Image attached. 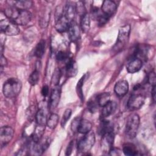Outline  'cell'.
Segmentation results:
<instances>
[{
  "label": "cell",
  "mask_w": 156,
  "mask_h": 156,
  "mask_svg": "<svg viewBox=\"0 0 156 156\" xmlns=\"http://www.w3.org/2000/svg\"><path fill=\"white\" fill-rule=\"evenodd\" d=\"M4 14L8 19L18 26H25L32 19V14L28 10H21L13 6L6 8Z\"/></svg>",
  "instance_id": "cell-1"
},
{
  "label": "cell",
  "mask_w": 156,
  "mask_h": 156,
  "mask_svg": "<svg viewBox=\"0 0 156 156\" xmlns=\"http://www.w3.org/2000/svg\"><path fill=\"white\" fill-rule=\"evenodd\" d=\"M22 88V83L20 80L12 77L7 80L2 87V92L5 97L13 98L18 96Z\"/></svg>",
  "instance_id": "cell-2"
},
{
  "label": "cell",
  "mask_w": 156,
  "mask_h": 156,
  "mask_svg": "<svg viewBox=\"0 0 156 156\" xmlns=\"http://www.w3.org/2000/svg\"><path fill=\"white\" fill-rule=\"evenodd\" d=\"M140 126V116L136 113L129 116L126 121L125 132L129 138L135 137Z\"/></svg>",
  "instance_id": "cell-3"
},
{
  "label": "cell",
  "mask_w": 156,
  "mask_h": 156,
  "mask_svg": "<svg viewBox=\"0 0 156 156\" xmlns=\"http://www.w3.org/2000/svg\"><path fill=\"white\" fill-rule=\"evenodd\" d=\"M130 32V26L129 24L124 25L119 29L117 40L113 49L115 51H119L127 43Z\"/></svg>",
  "instance_id": "cell-4"
},
{
  "label": "cell",
  "mask_w": 156,
  "mask_h": 156,
  "mask_svg": "<svg viewBox=\"0 0 156 156\" xmlns=\"http://www.w3.org/2000/svg\"><path fill=\"white\" fill-rule=\"evenodd\" d=\"M95 143V135L93 132H89L85 134L78 142L77 150L79 152H88L92 148Z\"/></svg>",
  "instance_id": "cell-5"
},
{
  "label": "cell",
  "mask_w": 156,
  "mask_h": 156,
  "mask_svg": "<svg viewBox=\"0 0 156 156\" xmlns=\"http://www.w3.org/2000/svg\"><path fill=\"white\" fill-rule=\"evenodd\" d=\"M0 29L1 32L9 36L16 35L20 32L18 25L8 18L1 20Z\"/></svg>",
  "instance_id": "cell-6"
},
{
  "label": "cell",
  "mask_w": 156,
  "mask_h": 156,
  "mask_svg": "<svg viewBox=\"0 0 156 156\" xmlns=\"http://www.w3.org/2000/svg\"><path fill=\"white\" fill-rule=\"evenodd\" d=\"M145 96L141 93L132 94L127 102V107L129 110L133 111L140 108L144 104Z\"/></svg>",
  "instance_id": "cell-7"
},
{
  "label": "cell",
  "mask_w": 156,
  "mask_h": 156,
  "mask_svg": "<svg viewBox=\"0 0 156 156\" xmlns=\"http://www.w3.org/2000/svg\"><path fill=\"white\" fill-rule=\"evenodd\" d=\"M14 130L10 126H3L0 129V143L3 147L11 141L13 137Z\"/></svg>",
  "instance_id": "cell-8"
},
{
  "label": "cell",
  "mask_w": 156,
  "mask_h": 156,
  "mask_svg": "<svg viewBox=\"0 0 156 156\" xmlns=\"http://www.w3.org/2000/svg\"><path fill=\"white\" fill-rule=\"evenodd\" d=\"M102 140L101 143V149L104 152H109L112 149L113 141L115 139L114 131L105 133L102 136Z\"/></svg>",
  "instance_id": "cell-9"
},
{
  "label": "cell",
  "mask_w": 156,
  "mask_h": 156,
  "mask_svg": "<svg viewBox=\"0 0 156 156\" xmlns=\"http://www.w3.org/2000/svg\"><path fill=\"white\" fill-rule=\"evenodd\" d=\"M51 143V140L49 138H41L37 142H34L32 146V150L34 154L41 155L49 147Z\"/></svg>",
  "instance_id": "cell-10"
},
{
  "label": "cell",
  "mask_w": 156,
  "mask_h": 156,
  "mask_svg": "<svg viewBox=\"0 0 156 156\" xmlns=\"http://www.w3.org/2000/svg\"><path fill=\"white\" fill-rule=\"evenodd\" d=\"M60 96H61V87L58 85H57L52 89L50 95V98H49V107L51 110L57 107L60 101Z\"/></svg>",
  "instance_id": "cell-11"
},
{
  "label": "cell",
  "mask_w": 156,
  "mask_h": 156,
  "mask_svg": "<svg viewBox=\"0 0 156 156\" xmlns=\"http://www.w3.org/2000/svg\"><path fill=\"white\" fill-rule=\"evenodd\" d=\"M117 5L114 1L110 0L104 1L101 7L102 12L109 18L114 14L116 10Z\"/></svg>",
  "instance_id": "cell-12"
},
{
  "label": "cell",
  "mask_w": 156,
  "mask_h": 156,
  "mask_svg": "<svg viewBox=\"0 0 156 156\" xmlns=\"http://www.w3.org/2000/svg\"><path fill=\"white\" fill-rule=\"evenodd\" d=\"M68 33L69 40L72 41H76L80 37V28L79 26V25L75 21H73L71 22L69 24L68 30Z\"/></svg>",
  "instance_id": "cell-13"
},
{
  "label": "cell",
  "mask_w": 156,
  "mask_h": 156,
  "mask_svg": "<svg viewBox=\"0 0 156 156\" xmlns=\"http://www.w3.org/2000/svg\"><path fill=\"white\" fill-rule=\"evenodd\" d=\"M70 23L71 22L62 14V15L59 18L55 20V29L58 32H65L68 31Z\"/></svg>",
  "instance_id": "cell-14"
},
{
  "label": "cell",
  "mask_w": 156,
  "mask_h": 156,
  "mask_svg": "<svg viewBox=\"0 0 156 156\" xmlns=\"http://www.w3.org/2000/svg\"><path fill=\"white\" fill-rule=\"evenodd\" d=\"M129 90L128 82L125 80H121L117 82L114 87V91L119 97L125 96Z\"/></svg>",
  "instance_id": "cell-15"
},
{
  "label": "cell",
  "mask_w": 156,
  "mask_h": 156,
  "mask_svg": "<svg viewBox=\"0 0 156 156\" xmlns=\"http://www.w3.org/2000/svg\"><path fill=\"white\" fill-rule=\"evenodd\" d=\"M118 104L115 101H109L102 107L101 116L103 118L108 117L112 115L117 109Z\"/></svg>",
  "instance_id": "cell-16"
},
{
  "label": "cell",
  "mask_w": 156,
  "mask_h": 156,
  "mask_svg": "<svg viewBox=\"0 0 156 156\" xmlns=\"http://www.w3.org/2000/svg\"><path fill=\"white\" fill-rule=\"evenodd\" d=\"M143 66V62L137 57L133 58L127 65V71L129 73H135L139 71Z\"/></svg>",
  "instance_id": "cell-17"
},
{
  "label": "cell",
  "mask_w": 156,
  "mask_h": 156,
  "mask_svg": "<svg viewBox=\"0 0 156 156\" xmlns=\"http://www.w3.org/2000/svg\"><path fill=\"white\" fill-rule=\"evenodd\" d=\"M76 12V5L73 3L68 2L63 8V15L65 16L70 22L73 21Z\"/></svg>",
  "instance_id": "cell-18"
},
{
  "label": "cell",
  "mask_w": 156,
  "mask_h": 156,
  "mask_svg": "<svg viewBox=\"0 0 156 156\" xmlns=\"http://www.w3.org/2000/svg\"><path fill=\"white\" fill-rule=\"evenodd\" d=\"M65 69L68 77H71L75 76L78 71V67L76 62L72 59L68 60L66 63Z\"/></svg>",
  "instance_id": "cell-19"
},
{
  "label": "cell",
  "mask_w": 156,
  "mask_h": 156,
  "mask_svg": "<svg viewBox=\"0 0 156 156\" xmlns=\"http://www.w3.org/2000/svg\"><path fill=\"white\" fill-rule=\"evenodd\" d=\"M92 123L87 119H80L77 129V132L82 134H85L91 131Z\"/></svg>",
  "instance_id": "cell-20"
},
{
  "label": "cell",
  "mask_w": 156,
  "mask_h": 156,
  "mask_svg": "<svg viewBox=\"0 0 156 156\" xmlns=\"http://www.w3.org/2000/svg\"><path fill=\"white\" fill-rule=\"evenodd\" d=\"M48 119V113L46 109L41 108L38 110H37L35 115V119L37 122V124L46 126Z\"/></svg>",
  "instance_id": "cell-21"
},
{
  "label": "cell",
  "mask_w": 156,
  "mask_h": 156,
  "mask_svg": "<svg viewBox=\"0 0 156 156\" xmlns=\"http://www.w3.org/2000/svg\"><path fill=\"white\" fill-rule=\"evenodd\" d=\"M11 5L17 9L21 10H28L32 7L33 2L31 1H15L8 2Z\"/></svg>",
  "instance_id": "cell-22"
},
{
  "label": "cell",
  "mask_w": 156,
  "mask_h": 156,
  "mask_svg": "<svg viewBox=\"0 0 156 156\" xmlns=\"http://www.w3.org/2000/svg\"><path fill=\"white\" fill-rule=\"evenodd\" d=\"M45 130V126L37 124L31 135L32 140L34 142H37L40 140L44 134Z\"/></svg>",
  "instance_id": "cell-23"
},
{
  "label": "cell",
  "mask_w": 156,
  "mask_h": 156,
  "mask_svg": "<svg viewBox=\"0 0 156 156\" xmlns=\"http://www.w3.org/2000/svg\"><path fill=\"white\" fill-rule=\"evenodd\" d=\"M113 130V124L108 121L103 120L100 124L98 128V132L102 136L106 133L112 132Z\"/></svg>",
  "instance_id": "cell-24"
},
{
  "label": "cell",
  "mask_w": 156,
  "mask_h": 156,
  "mask_svg": "<svg viewBox=\"0 0 156 156\" xmlns=\"http://www.w3.org/2000/svg\"><path fill=\"white\" fill-rule=\"evenodd\" d=\"M90 28V16L87 13L81 17L80 29L84 33H87Z\"/></svg>",
  "instance_id": "cell-25"
},
{
  "label": "cell",
  "mask_w": 156,
  "mask_h": 156,
  "mask_svg": "<svg viewBox=\"0 0 156 156\" xmlns=\"http://www.w3.org/2000/svg\"><path fill=\"white\" fill-rule=\"evenodd\" d=\"M45 51V41L41 40L37 44L34 49V54L37 58H41Z\"/></svg>",
  "instance_id": "cell-26"
},
{
  "label": "cell",
  "mask_w": 156,
  "mask_h": 156,
  "mask_svg": "<svg viewBox=\"0 0 156 156\" xmlns=\"http://www.w3.org/2000/svg\"><path fill=\"white\" fill-rule=\"evenodd\" d=\"M122 152L124 155L129 156H133L138 154V151L136 147L132 144H126L124 145Z\"/></svg>",
  "instance_id": "cell-27"
},
{
  "label": "cell",
  "mask_w": 156,
  "mask_h": 156,
  "mask_svg": "<svg viewBox=\"0 0 156 156\" xmlns=\"http://www.w3.org/2000/svg\"><path fill=\"white\" fill-rule=\"evenodd\" d=\"M59 121V116L56 114V113H51L49 116L48 117L47 122H46V126L51 129H54L55 128L57 125L58 124Z\"/></svg>",
  "instance_id": "cell-28"
},
{
  "label": "cell",
  "mask_w": 156,
  "mask_h": 156,
  "mask_svg": "<svg viewBox=\"0 0 156 156\" xmlns=\"http://www.w3.org/2000/svg\"><path fill=\"white\" fill-rule=\"evenodd\" d=\"M96 97L99 105L101 107H103L108 102L110 101V94L108 92H104L98 94V96H96Z\"/></svg>",
  "instance_id": "cell-29"
},
{
  "label": "cell",
  "mask_w": 156,
  "mask_h": 156,
  "mask_svg": "<svg viewBox=\"0 0 156 156\" xmlns=\"http://www.w3.org/2000/svg\"><path fill=\"white\" fill-rule=\"evenodd\" d=\"M99 106L96 96L92 97L87 103V108L91 113H95Z\"/></svg>",
  "instance_id": "cell-30"
},
{
  "label": "cell",
  "mask_w": 156,
  "mask_h": 156,
  "mask_svg": "<svg viewBox=\"0 0 156 156\" xmlns=\"http://www.w3.org/2000/svg\"><path fill=\"white\" fill-rule=\"evenodd\" d=\"M39 79H40V73L38 70L35 69L29 76L28 78V82L31 85L34 86L36 84H37L39 80Z\"/></svg>",
  "instance_id": "cell-31"
},
{
  "label": "cell",
  "mask_w": 156,
  "mask_h": 156,
  "mask_svg": "<svg viewBox=\"0 0 156 156\" xmlns=\"http://www.w3.org/2000/svg\"><path fill=\"white\" fill-rule=\"evenodd\" d=\"M85 79V75L83 76L78 81L77 85H76V91L78 96L79 97L81 101H83V92H82V85L83 84Z\"/></svg>",
  "instance_id": "cell-32"
},
{
  "label": "cell",
  "mask_w": 156,
  "mask_h": 156,
  "mask_svg": "<svg viewBox=\"0 0 156 156\" xmlns=\"http://www.w3.org/2000/svg\"><path fill=\"white\" fill-rule=\"evenodd\" d=\"M71 113H72V110L70 108H66L65 110V112L63 114V116H62L61 122H60V124H61V126L62 127H64L66 125V122H68V121L69 120V119L71 117Z\"/></svg>",
  "instance_id": "cell-33"
},
{
  "label": "cell",
  "mask_w": 156,
  "mask_h": 156,
  "mask_svg": "<svg viewBox=\"0 0 156 156\" xmlns=\"http://www.w3.org/2000/svg\"><path fill=\"white\" fill-rule=\"evenodd\" d=\"M49 16L50 13L48 12L44 13L42 17L40 20V25L41 27H46L48 26L49 21Z\"/></svg>",
  "instance_id": "cell-34"
},
{
  "label": "cell",
  "mask_w": 156,
  "mask_h": 156,
  "mask_svg": "<svg viewBox=\"0 0 156 156\" xmlns=\"http://www.w3.org/2000/svg\"><path fill=\"white\" fill-rule=\"evenodd\" d=\"M76 12L81 16V17L84 15L85 14L87 13L86 10H85V5H83V2L81 1L78 2L76 5Z\"/></svg>",
  "instance_id": "cell-35"
},
{
  "label": "cell",
  "mask_w": 156,
  "mask_h": 156,
  "mask_svg": "<svg viewBox=\"0 0 156 156\" xmlns=\"http://www.w3.org/2000/svg\"><path fill=\"white\" fill-rule=\"evenodd\" d=\"M155 79H156V77H155V72L151 71V73H149L147 76V82L152 87L155 86V83H156Z\"/></svg>",
  "instance_id": "cell-36"
},
{
  "label": "cell",
  "mask_w": 156,
  "mask_h": 156,
  "mask_svg": "<svg viewBox=\"0 0 156 156\" xmlns=\"http://www.w3.org/2000/svg\"><path fill=\"white\" fill-rule=\"evenodd\" d=\"M68 58V54L65 51H60L56 54V58L58 61H63L67 59Z\"/></svg>",
  "instance_id": "cell-37"
},
{
  "label": "cell",
  "mask_w": 156,
  "mask_h": 156,
  "mask_svg": "<svg viewBox=\"0 0 156 156\" xmlns=\"http://www.w3.org/2000/svg\"><path fill=\"white\" fill-rule=\"evenodd\" d=\"M37 112L35 111V106H31L30 107L28 108L26 113L27 115V118L29 119H33V118L35 116V115L37 113Z\"/></svg>",
  "instance_id": "cell-38"
},
{
  "label": "cell",
  "mask_w": 156,
  "mask_h": 156,
  "mask_svg": "<svg viewBox=\"0 0 156 156\" xmlns=\"http://www.w3.org/2000/svg\"><path fill=\"white\" fill-rule=\"evenodd\" d=\"M81 119L80 118H76L73 119L72 123H71V129L73 131L75 132V131H77V126H78V124H79V122L80 121Z\"/></svg>",
  "instance_id": "cell-39"
},
{
  "label": "cell",
  "mask_w": 156,
  "mask_h": 156,
  "mask_svg": "<svg viewBox=\"0 0 156 156\" xmlns=\"http://www.w3.org/2000/svg\"><path fill=\"white\" fill-rule=\"evenodd\" d=\"M7 64V62L6 58H5V57H4V55L2 54H1V60H0V65H1V72L2 71V69L4 66H5Z\"/></svg>",
  "instance_id": "cell-40"
},
{
  "label": "cell",
  "mask_w": 156,
  "mask_h": 156,
  "mask_svg": "<svg viewBox=\"0 0 156 156\" xmlns=\"http://www.w3.org/2000/svg\"><path fill=\"white\" fill-rule=\"evenodd\" d=\"M73 146H74V141H71L68 145L67 149L66 150V155H69L71 154V152L73 149Z\"/></svg>",
  "instance_id": "cell-41"
},
{
  "label": "cell",
  "mask_w": 156,
  "mask_h": 156,
  "mask_svg": "<svg viewBox=\"0 0 156 156\" xmlns=\"http://www.w3.org/2000/svg\"><path fill=\"white\" fill-rule=\"evenodd\" d=\"M49 93V87L48 85H44L41 89V94L43 96L46 97L48 96Z\"/></svg>",
  "instance_id": "cell-42"
},
{
  "label": "cell",
  "mask_w": 156,
  "mask_h": 156,
  "mask_svg": "<svg viewBox=\"0 0 156 156\" xmlns=\"http://www.w3.org/2000/svg\"><path fill=\"white\" fill-rule=\"evenodd\" d=\"M118 152H119L118 149L112 148V149L109 151V154L111 155H118L120 154L119 153H118Z\"/></svg>",
  "instance_id": "cell-43"
},
{
  "label": "cell",
  "mask_w": 156,
  "mask_h": 156,
  "mask_svg": "<svg viewBox=\"0 0 156 156\" xmlns=\"http://www.w3.org/2000/svg\"><path fill=\"white\" fill-rule=\"evenodd\" d=\"M151 94L153 99V101L155 102V86L152 87V89L151 91Z\"/></svg>",
  "instance_id": "cell-44"
}]
</instances>
